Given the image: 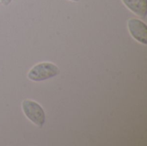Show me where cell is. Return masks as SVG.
<instances>
[{
    "label": "cell",
    "instance_id": "3",
    "mask_svg": "<svg viewBox=\"0 0 147 146\" xmlns=\"http://www.w3.org/2000/svg\"><path fill=\"white\" fill-rule=\"evenodd\" d=\"M127 28L134 39L143 45H146L147 26L143 21L138 18H131L127 21Z\"/></svg>",
    "mask_w": 147,
    "mask_h": 146
},
{
    "label": "cell",
    "instance_id": "4",
    "mask_svg": "<svg viewBox=\"0 0 147 146\" xmlns=\"http://www.w3.org/2000/svg\"><path fill=\"white\" fill-rule=\"evenodd\" d=\"M124 5L133 13L141 18L147 15V0H121Z\"/></svg>",
    "mask_w": 147,
    "mask_h": 146
},
{
    "label": "cell",
    "instance_id": "2",
    "mask_svg": "<svg viewBox=\"0 0 147 146\" xmlns=\"http://www.w3.org/2000/svg\"><path fill=\"white\" fill-rule=\"evenodd\" d=\"M22 112L25 116L35 126L41 128L46 121V114L42 107L33 100L26 99L22 102Z\"/></svg>",
    "mask_w": 147,
    "mask_h": 146
},
{
    "label": "cell",
    "instance_id": "1",
    "mask_svg": "<svg viewBox=\"0 0 147 146\" xmlns=\"http://www.w3.org/2000/svg\"><path fill=\"white\" fill-rule=\"evenodd\" d=\"M59 68L51 62H41L34 65L28 72V78L33 82H41L59 74Z\"/></svg>",
    "mask_w": 147,
    "mask_h": 146
},
{
    "label": "cell",
    "instance_id": "7",
    "mask_svg": "<svg viewBox=\"0 0 147 146\" xmlns=\"http://www.w3.org/2000/svg\"></svg>",
    "mask_w": 147,
    "mask_h": 146
},
{
    "label": "cell",
    "instance_id": "6",
    "mask_svg": "<svg viewBox=\"0 0 147 146\" xmlns=\"http://www.w3.org/2000/svg\"><path fill=\"white\" fill-rule=\"evenodd\" d=\"M70 1H72V2H78L79 0H70Z\"/></svg>",
    "mask_w": 147,
    "mask_h": 146
},
{
    "label": "cell",
    "instance_id": "5",
    "mask_svg": "<svg viewBox=\"0 0 147 146\" xmlns=\"http://www.w3.org/2000/svg\"><path fill=\"white\" fill-rule=\"evenodd\" d=\"M11 2H12V0H0V3H3V4L5 5V6L9 5Z\"/></svg>",
    "mask_w": 147,
    "mask_h": 146
}]
</instances>
